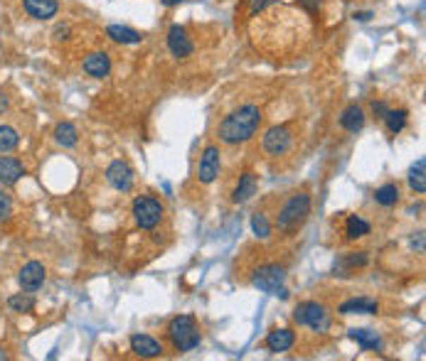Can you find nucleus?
<instances>
[{"label":"nucleus","instance_id":"nucleus-1","mask_svg":"<svg viewBox=\"0 0 426 361\" xmlns=\"http://www.w3.org/2000/svg\"><path fill=\"white\" fill-rule=\"evenodd\" d=\"M264 120V113L257 103H244V106L229 111L227 116L219 120L217 135L224 145H242L257 135L259 125Z\"/></svg>","mask_w":426,"mask_h":361},{"label":"nucleus","instance_id":"nucleus-2","mask_svg":"<svg viewBox=\"0 0 426 361\" xmlns=\"http://www.w3.org/2000/svg\"><path fill=\"white\" fill-rule=\"evenodd\" d=\"M310 217V194L308 192H293L281 204L276 214V229L286 236H293L303 229V224Z\"/></svg>","mask_w":426,"mask_h":361},{"label":"nucleus","instance_id":"nucleus-3","mask_svg":"<svg viewBox=\"0 0 426 361\" xmlns=\"http://www.w3.org/2000/svg\"><path fill=\"white\" fill-rule=\"evenodd\" d=\"M168 339L173 342L175 352H193L202 344V332L193 315H178L168 322Z\"/></svg>","mask_w":426,"mask_h":361},{"label":"nucleus","instance_id":"nucleus-4","mask_svg":"<svg viewBox=\"0 0 426 361\" xmlns=\"http://www.w3.org/2000/svg\"><path fill=\"white\" fill-rule=\"evenodd\" d=\"M293 322L300 327H308L318 334H325L333 327V317H330V310L323 303H315V300H305L298 303L293 310Z\"/></svg>","mask_w":426,"mask_h":361},{"label":"nucleus","instance_id":"nucleus-5","mask_svg":"<svg viewBox=\"0 0 426 361\" xmlns=\"http://www.w3.org/2000/svg\"><path fill=\"white\" fill-rule=\"evenodd\" d=\"M286 283V268L279 263H262L252 270V285L262 293L279 295L281 300L288 298V290L284 288Z\"/></svg>","mask_w":426,"mask_h":361},{"label":"nucleus","instance_id":"nucleus-6","mask_svg":"<svg viewBox=\"0 0 426 361\" xmlns=\"http://www.w3.org/2000/svg\"><path fill=\"white\" fill-rule=\"evenodd\" d=\"M133 219H136L138 229H145V232H153L165 217L163 204L155 197H148V194H141V197L133 199Z\"/></svg>","mask_w":426,"mask_h":361},{"label":"nucleus","instance_id":"nucleus-7","mask_svg":"<svg viewBox=\"0 0 426 361\" xmlns=\"http://www.w3.org/2000/svg\"><path fill=\"white\" fill-rule=\"evenodd\" d=\"M293 145V133L288 125H272L262 138V150L269 158H281Z\"/></svg>","mask_w":426,"mask_h":361},{"label":"nucleus","instance_id":"nucleus-8","mask_svg":"<svg viewBox=\"0 0 426 361\" xmlns=\"http://www.w3.org/2000/svg\"><path fill=\"white\" fill-rule=\"evenodd\" d=\"M219 170H222V153H219L217 145H207L200 155L197 179L202 184H212L219 177Z\"/></svg>","mask_w":426,"mask_h":361},{"label":"nucleus","instance_id":"nucleus-9","mask_svg":"<svg viewBox=\"0 0 426 361\" xmlns=\"http://www.w3.org/2000/svg\"><path fill=\"white\" fill-rule=\"evenodd\" d=\"M370 253L367 251H348V253H340L333 263V275L335 278H350L358 270L367 268Z\"/></svg>","mask_w":426,"mask_h":361},{"label":"nucleus","instance_id":"nucleus-10","mask_svg":"<svg viewBox=\"0 0 426 361\" xmlns=\"http://www.w3.org/2000/svg\"><path fill=\"white\" fill-rule=\"evenodd\" d=\"M165 42H168V52L173 54L175 59H188L190 54L195 52L193 37H190L188 30H185L183 25H173V27L168 30Z\"/></svg>","mask_w":426,"mask_h":361},{"label":"nucleus","instance_id":"nucleus-11","mask_svg":"<svg viewBox=\"0 0 426 361\" xmlns=\"http://www.w3.org/2000/svg\"><path fill=\"white\" fill-rule=\"evenodd\" d=\"M44 278H47V268H44L39 260H28L18 273V283L25 293H35V290H39L44 285Z\"/></svg>","mask_w":426,"mask_h":361},{"label":"nucleus","instance_id":"nucleus-12","mask_svg":"<svg viewBox=\"0 0 426 361\" xmlns=\"http://www.w3.org/2000/svg\"><path fill=\"white\" fill-rule=\"evenodd\" d=\"M104 175H107V182L111 184L116 192H131L133 189V170L131 165L123 163V160H114Z\"/></svg>","mask_w":426,"mask_h":361},{"label":"nucleus","instance_id":"nucleus-13","mask_svg":"<svg viewBox=\"0 0 426 361\" xmlns=\"http://www.w3.org/2000/svg\"><path fill=\"white\" fill-rule=\"evenodd\" d=\"M82 69L87 77L92 79H107L111 74V57L107 52H89L87 57L82 59Z\"/></svg>","mask_w":426,"mask_h":361},{"label":"nucleus","instance_id":"nucleus-14","mask_svg":"<svg viewBox=\"0 0 426 361\" xmlns=\"http://www.w3.org/2000/svg\"><path fill=\"white\" fill-rule=\"evenodd\" d=\"M128 344H131V352L136 354V357H141V359L163 357V344H160L155 337H150V334H131Z\"/></svg>","mask_w":426,"mask_h":361},{"label":"nucleus","instance_id":"nucleus-15","mask_svg":"<svg viewBox=\"0 0 426 361\" xmlns=\"http://www.w3.org/2000/svg\"><path fill=\"white\" fill-rule=\"evenodd\" d=\"M25 175V165L20 163L18 158H10V155L0 153V184L3 187H13L23 179Z\"/></svg>","mask_w":426,"mask_h":361},{"label":"nucleus","instance_id":"nucleus-16","mask_svg":"<svg viewBox=\"0 0 426 361\" xmlns=\"http://www.w3.org/2000/svg\"><path fill=\"white\" fill-rule=\"evenodd\" d=\"M257 189H259V177H257V172L247 170L244 175H239V182H237V187H234V192H232V202H234V204L249 202V199H252L254 194H257Z\"/></svg>","mask_w":426,"mask_h":361},{"label":"nucleus","instance_id":"nucleus-17","mask_svg":"<svg viewBox=\"0 0 426 361\" xmlns=\"http://www.w3.org/2000/svg\"><path fill=\"white\" fill-rule=\"evenodd\" d=\"M23 8L32 20H52L59 13V0H23Z\"/></svg>","mask_w":426,"mask_h":361},{"label":"nucleus","instance_id":"nucleus-18","mask_svg":"<svg viewBox=\"0 0 426 361\" xmlns=\"http://www.w3.org/2000/svg\"><path fill=\"white\" fill-rule=\"evenodd\" d=\"M296 344V332L293 329H272V332L267 334V349L272 354H284L288 352V349H293Z\"/></svg>","mask_w":426,"mask_h":361},{"label":"nucleus","instance_id":"nucleus-19","mask_svg":"<svg viewBox=\"0 0 426 361\" xmlns=\"http://www.w3.org/2000/svg\"><path fill=\"white\" fill-rule=\"evenodd\" d=\"M348 337L353 339V342H358L360 349H365V352H382L384 342L382 337H379V332H375V329H350Z\"/></svg>","mask_w":426,"mask_h":361},{"label":"nucleus","instance_id":"nucleus-20","mask_svg":"<svg viewBox=\"0 0 426 361\" xmlns=\"http://www.w3.org/2000/svg\"><path fill=\"white\" fill-rule=\"evenodd\" d=\"M340 315H377L379 303L372 298H350L345 303H340L338 308Z\"/></svg>","mask_w":426,"mask_h":361},{"label":"nucleus","instance_id":"nucleus-21","mask_svg":"<svg viewBox=\"0 0 426 361\" xmlns=\"http://www.w3.org/2000/svg\"><path fill=\"white\" fill-rule=\"evenodd\" d=\"M107 37L116 44H141L143 42V34L138 32V30L128 27V25H109Z\"/></svg>","mask_w":426,"mask_h":361},{"label":"nucleus","instance_id":"nucleus-22","mask_svg":"<svg viewBox=\"0 0 426 361\" xmlns=\"http://www.w3.org/2000/svg\"><path fill=\"white\" fill-rule=\"evenodd\" d=\"M340 128L348 130V133H360L365 128V111L358 103H350L348 108H343V113H340Z\"/></svg>","mask_w":426,"mask_h":361},{"label":"nucleus","instance_id":"nucleus-23","mask_svg":"<svg viewBox=\"0 0 426 361\" xmlns=\"http://www.w3.org/2000/svg\"><path fill=\"white\" fill-rule=\"evenodd\" d=\"M370 232H372V227H370L367 219L358 217V214H350V217L345 219V236H348L350 241L365 239Z\"/></svg>","mask_w":426,"mask_h":361},{"label":"nucleus","instance_id":"nucleus-24","mask_svg":"<svg viewBox=\"0 0 426 361\" xmlns=\"http://www.w3.org/2000/svg\"><path fill=\"white\" fill-rule=\"evenodd\" d=\"M79 140V130L74 123H69V120H62V123H57V128H54V143L62 145V148H74Z\"/></svg>","mask_w":426,"mask_h":361},{"label":"nucleus","instance_id":"nucleus-25","mask_svg":"<svg viewBox=\"0 0 426 361\" xmlns=\"http://www.w3.org/2000/svg\"><path fill=\"white\" fill-rule=\"evenodd\" d=\"M409 187H412V192L417 194H424L426 192V158H419L417 163L409 167Z\"/></svg>","mask_w":426,"mask_h":361},{"label":"nucleus","instance_id":"nucleus-26","mask_svg":"<svg viewBox=\"0 0 426 361\" xmlns=\"http://www.w3.org/2000/svg\"><path fill=\"white\" fill-rule=\"evenodd\" d=\"M384 125H387V130L392 135H399L404 128H407V120H409V113L404 111V108H389L387 113H384Z\"/></svg>","mask_w":426,"mask_h":361},{"label":"nucleus","instance_id":"nucleus-27","mask_svg":"<svg viewBox=\"0 0 426 361\" xmlns=\"http://www.w3.org/2000/svg\"><path fill=\"white\" fill-rule=\"evenodd\" d=\"M375 202L384 209L394 207V204L399 202V187L394 182H387V184H382V187H377V192H375Z\"/></svg>","mask_w":426,"mask_h":361},{"label":"nucleus","instance_id":"nucleus-28","mask_svg":"<svg viewBox=\"0 0 426 361\" xmlns=\"http://www.w3.org/2000/svg\"><path fill=\"white\" fill-rule=\"evenodd\" d=\"M20 145V135L13 125L0 123V153H13Z\"/></svg>","mask_w":426,"mask_h":361},{"label":"nucleus","instance_id":"nucleus-29","mask_svg":"<svg viewBox=\"0 0 426 361\" xmlns=\"http://www.w3.org/2000/svg\"><path fill=\"white\" fill-rule=\"evenodd\" d=\"M8 308L13 312H32L35 310V298L30 293H18L8 298Z\"/></svg>","mask_w":426,"mask_h":361},{"label":"nucleus","instance_id":"nucleus-30","mask_svg":"<svg viewBox=\"0 0 426 361\" xmlns=\"http://www.w3.org/2000/svg\"><path fill=\"white\" fill-rule=\"evenodd\" d=\"M252 232H254V236H257V239H269V236H272V224H269V219H267V214H264V212H257L252 217Z\"/></svg>","mask_w":426,"mask_h":361},{"label":"nucleus","instance_id":"nucleus-31","mask_svg":"<svg viewBox=\"0 0 426 361\" xmlns=\"http://www.w3.org/2000/svg\"><path fill=\"white\" fill-rule=\"evenodd\" d=\"M10 214H13V197L5 189H0V222L10 219Z\"/></svg>","mask_w":426,"mask_h":361},{"label":"nucleus","instance_id":"nucleus-32","mask_svg":"<svg viewBox=\"0 0 426 361\" xmlns=\"http://www.w3.org/2000/svg\"><path fill=\"white\" fill-rule=\"evenodd\" d=\"M272 5V0H249V10H252V18H257V15H262L264 10Z\"/></svg>","mask_w":426,"mask_h":361},{"label":"nucleus","instance_id":"nucleus-33","mask_svg":"<svg viewBox=\"0 0 426 361\" xmlns=\"http://www.w3.org/2000/svg\"><path fill=\"white\" fill-rule=\"evenodd\" d=\"M298 8L305 10L308 15H318L320 10V0H298Z\"/></svg>","mask_w":426,"mask_h":361},{"label":"nucleus","instance_id":"nucleus-34","mask_svg":"<svg viewBox=\"0 0 426 361\" xmlns=\"http://www.w3.org/2000/svg\"><path fill=\"white\" fill-rule=\"evenodd\" d=\"M370 108H372V113H375L377 118H384V113L389 111V106H387L384 101H372V106H370Z\"/></svg>","mask_w":426,"mask_h":361},{"label":"nucleus","instance_id":"nucleus-35","mask_svg":"<svg viewBox=\"0 0 426 361\" xmlns=\"http://www.w3.org/2000/svg\"><path fill=\"white\" fill-rule=\"evenodd\" d=\"M412 248L417 251V253H424V232H417L412 236Z\"/></svg>","mask_w":426,"mask_h":361},{"label":"nucleus","instance_id":"nucleus-36","mask_svg":"<svg viewBox=\"0 0 426 361\" xmlns=\"http://www.w3.org/2000/svg\"><path fill=\"white\" fill-rule=\"evenodd\" d=\"M353 18L358 20V23H370V20L375 18V13H372V10H360V13H355Z\"/></svg>","mask_w":426,"mask_h":361},{"label":"nucleus","instance_id":"nucleus-37","mask_svg":"<svg viewBox=\"0 0 426 361\" xmlns=\"http://www.w3.org/2000/svg\"><path fill=\"white\" fill-rule=\"evenodd\" d=\"M69 34V25H62V27L54 30V39H67Z\"/></svg>","mask_w":426,"mask_h":361},{"label":"nucleus","instance_id":"nucleus-38","mask_svg":"<svg viewBox=\"0 0 426 361\" xmlns=\"http://www.w3.org/2000/svg\"><path fill=\"white\" fill-rule=\"evenodd\" d=\"M8 111V99H5V94H0V116Z\"/></svg>","mask_w":426,"mask_h":361},{"label":"nucleus","instance_id":"nucleus-39","mask_svg":"<svg viewBox=\"0 0 426 361\" xmlns=\"http://www.w3.org/2000/svg\"><path fill=\"white\" fill-rule=\"evenodd\" d=\"M160 3H163L165 8H175V5H180L183 0H160Z\"/></svg>","mask_w":426,"mask_h":361},{"label":"nucleus","instance_id":"nucleus-40","mask_svg":"<svg viewBox=\"0 0 426 361\" xmlns=\"http://www.w3.org/2000/svg\"><path fill=\"white\" fill-rule=\"evenodd\" d=\"M5 359H8V354H5V349L0 347V361H5Z\"/></svg>","mask_w":426,"mask_h":361}]
</instances>
